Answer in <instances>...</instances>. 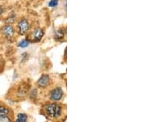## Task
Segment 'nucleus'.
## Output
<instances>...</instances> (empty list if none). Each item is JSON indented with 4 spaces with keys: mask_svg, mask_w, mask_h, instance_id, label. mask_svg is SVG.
I'll return each instance as SVG.
<instances>
[{
    "mask_svg": "<svg viewBox=\"0 0 149 122\" xmlns=\"http://www.w3.org/2000/svg\"><path fill=\"white\" fill-rule=\"evenodd\" d=\"M46 112L47 116L51 118H57L61 116L62 107L57 104H49L46 106Z\"/></svg>",
    "mask_w": 149,
    "mask_h": 122,
    "instance_id": "nucleus-1",
    "label": "nucleus"
},
{
    "mask_svg": "<svg viewBox=\"0 0 149 122\" xmlns=\"http://www.w3.org/2000/svg\"><path fill=\"white\" fill-rule=\"evenodd\" d=\"M30 27V24H29V22L27 20V19H22L20 20L18 24V33L20 35H24L25 33L28 30Z\"/></svg>",
    "mask_w": 149,
    "mask_h": 122,
    "instance_id": "nucleus-2",
    "label": "nucleus"
},
{
    "mask_svg": "<svg viewBox=\"0 0 149 122\" xmlns=\"http://www.w3.org/2000/svg\"><path fill=\"white\" fill-rule=\"evenodd\" d=\"M62 96H63V91L61 87H56L54 90L51 92L50 93V98L51 101L54 102H57L60 101L62 99Z\"/></svg>",
    "mask_w": 149,
    "mask_h": 122,
    "instance_id": "nucleus-3",
    "label": "nucleus"
},
{
    "mask_svg": "<svg viewBox=\"0 0 149 122\" xmlns=\"http://www.w3.org/2000/svg\"><path fill=\"white\" fill-rule=\"evenodd\" d=\"M44 30L42 28H37L31 34V40L33 42H39L44 36Z\"/></svg>",
    "mask_w": 149,
    "mask_h": 122,
    "instance_id": "nucleus-4",
    "label": "nucleus"
},
{
    "mask_svg": "<svg viewBox=\"0 0 149 122\" xmlns=\"http://www.w3.org/2000/svg\"><path fill=\"white\" fill-rule=\"evenodd\" d=\"M50 83V77L47 74H43L37 81V84L40 87H46Z\"/></svg>",
    "mask_w": 149,
    "mask_h": 122,
    "instance_id": "nucleus-5",
    "label": "nucleus"
},
{
    "mask_svg": "<svg viewBox=\"0 0 149 122\" xmlns=\"http://www.w3.org/2000/svg\"><path fill=\"white\" fill-rule=\"evenodd\" d=\"M3 33L8 39H11L14 35V29L11 25H6L3 27Z\"/></svg>",
    "mask_w": 149,
    "mask_h": 122,
    "instance_id": "nucleus-6",
    "label": "nucleus"
},
{
    "mask_svg": "<svg viewBox=\"0 0 149 122\" xmlns=\"http://www.w3.org/2000/svg\"><path fill=\"white\" fill-rule=\"evenodd\" d=\"M27 90H28V86L27 84L23 83V85L20 87V88L18 89V95L19 97H23V96H25L26 93L27 92Z\"/></svg>",
    "mask_w": 149,
    "mask_h": 122,
    "instance_id": "nucleus-7",
    "label": "nucleus"
},
{
    "mask_svg": "<svg viewBox=\"0 0 149 122\" xmlns=\"http://www.w3.org/2000/svg\"><path fill=\"white\" fill-rule=\"evenodd\" d=\"M65 37V32L61 29V30H56V33H55V36H54V38L56 39V41H61Z\"/></svg>",
    "mask_w": 149,
    "mask_h": 122,
    "instance_id": "nucleus-8",
    "label": "nucleus"
},
{
    "mask_svg": "<svg viewBox=\"0 0 149 122\" xmlns=\"http://www.w3.org/2000/svg\"><path fill=\"white\" fill-rule=\"evenodd\" d=\"M27 120V116L24 113H19L18 115V118L16 120L17 122H26Z\"/></svg>",
    "mask_w": 149,
    "mask_h": 122,
    "instance_id": "nucleus-9",
    "label": "nucleus"
},
{
    "mask_svg": "<svg viewBox=\"0 0 149 122\" xmlns=\"http://www.w3.org/2000/svg\"><path fill=\"white\" fill-rule=\"evenodd\" d=\"M8 113H9V109L8 108H7L5 106H0V116H8Z\"/></svg>",
    "mask_w": 149,
    "mask_h": 122,
    "instance_id": "nucleus-10",
    "label": "nucleus"
},
{
    "mask_svg": "<svg viewBox=\"0 0 149 122\" xmlns=\"http://www.w3.org/2000/svg\"><path fill=\"white\" fill-rule=\"evenodd\" d=\"M29 45V41L28 40H22L20 42L18 43V47L20 48H26V47H27Z\"/></svg>",
    "mask_w": 149,
    "mask_h": 122,
    "instance_id": "nucleus-11",
    "label": "nucleus"
},
{
    "mask_svg": "<svg viewBox=\"0 0 149 122\" xmlns=\"http://www.w3.org/2000/svg\"><path fill=\"white\" fill-rule=\"evenodd\" d=\"M59 3V0H51L48 3V6L51 7H55L58 5Z\"/></svg>",
    "mask_w": 149,
    "mask_h": 122,
    "instance_id": "nucleus-12",
    "label": "nucleus"
},
{
    "mask_svg": "<svg viewBox=\"0 0 149 122\" xmlns=\"http://www.w3.org/2000/svg\"><path fill=\"white\" fill-rule=\"evenodd\" d=\"M10 122L11 121V119L8 117V116H0V122Z\"/></svg>",
    "mask_w": 149,
    "mask_h": 122,
    "instance_id": "nucleus-13",
    "label": "nucleus"
},
{
    "mask_svg": "<svg viewBox=\"0 0 149 122\" xmlns=\"http://www.w3.org/2000/svg\"><path fill=\"white\" fill-rule=\"evenodd\" d=\"M2 13H3V8H2V7H0V15H1Z\"/></svg>",
    "mask_w": 149,
    "mask_h": 122,
    "instance_id": "nucleus-14",
    "label": "nucleus"
}]
</instances>
